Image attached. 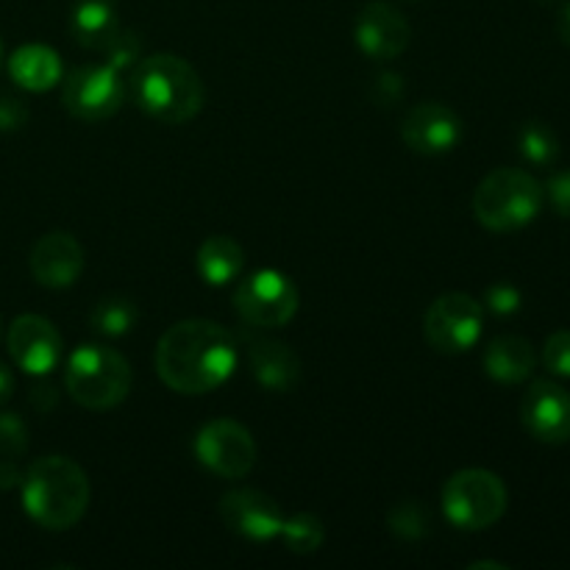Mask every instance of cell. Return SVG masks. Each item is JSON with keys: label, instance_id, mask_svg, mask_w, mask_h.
I'll list each match as a JSON object with an SVG mask.
<instances>
[{"label": "cell", "instance_id": "ba28073f", "mask_svg": "<svg viewBox=\"0 0 570 570\" xmlns=\"http://www.w3.org/2000/svg\"><path fill=\"white\" fill-rule=\"evenodd\" d=\"M484 328V306L465 293H445L429 306L423 332L440 354H465L479 343Z\"/></svg>", "mask_w": 570, "mask_h": 570}, {"label": "cell", "instance_id": "484cf974", "mask_svg": "<svg viewBox=\"0 0 570 570\" xmlns=\"http://www.w3.org/2000/svg\"><path fill=\"white\" fill-rule=\"evenodd\" d=\"M28 449V426L14 412H0V456L20 460Z\"/></svg>", "mask_w": 570, "mask_h": 570}, {"label": "cell", "instance_id": "4dcf8cb0", "mask_svg": "<svg viewBox=\"0 0 570 570\" xmlns=\"http://www.w3.org/2000/svg\"><path fill=\"white\" fill-rule=\"evenodd\" d=\"M28 122V106L14 95L0 92V131H17Z\"/></svg>", "mask_w": 570, "mask_h": 570}, {"label": "cell", "instance_id": "7a4b0ae2", "mask_svg": "<svg viewBox=\"0 0 570 570\" xmlns=\"http://www.w3.org/2000/svg\"><path fill=\"white\" fill-rule=\"evenodd\" d=\"M134 104L154 120L181 126L204 109V81L187 59L173 53H154L139 61L128 81Z\"/></svg>", "mask_w": 570, "mask_h": 570}, {"label": "cell", "instance_id": "d6986e66", "mask_svg": "<svg viewBox=\"0 0 570 570\" xmlns=\"http://www.w3.org/2000/svg\"><path fill=\"white\" fill-rule=\"evenodd\" d=\"M9 76L28 92H48L61 81V59L48 45H22L9 56Z\"/></svg>", "mask_w": 570, "mask_h": 570}, {"label": "cell", "instance_id": "2e32d148", "mask_svg": "<svg viewBox=\"0 0 570 570\" xmlns=\"http://www.w3.org/2000/svg\"><path fill=\"white\" fill-rule=\"evenodd\" d=\"M31 276L42 287L67 289L83 273V248L72 234L50 232L31 248Z\"/></svg>", "mask_w": 570, "mask_h": 570}, {"label": "cell", "instance_id": "277c9868", "mask_svg": "<svg viewBox=\"0 0 570 570\" xmlns=\"http://www.w3.org/2000/svg\"><path fill=\"white\" fill-rule=\"evenodd\" d=\"M543 198V187L532 173L499 167L484 176L473 193V215L488 232H518L540 215Z\"/></svg>", "mask_w": 570, "mask_h": 570}, {"label": "cell", "instance_id": "e575fe53", "mask_svg": "<svg viewBox=\"0 0 570 570\" xmlns=\"http://www.w3.org/2000/svg\"><path fill=\"white\" fill-rule=\"evenodd\" d=\"M557 33H560L562 45H568L570 48V0L562 6L560 14H557Z\"/></svg>", "mask_w": 570, "mask_h": 570}, {"label": "cell", "instance_id": "8fae6325", "mask_svg": "<svg viewBox=\"0 0 570 570\" xmlns=\"http://www.w3.org/2000/svg\"><path fill=\"white\" fill-rule=\"evenodd\" d=\"M217 510H220L223 523L234 534H239L245 540H254V543H267V540L278 538L284 521H287L282 507L271 495L254 488L228 490L220 499Z\"/></svg>", "mask_w": 570, "mask_h": 570}, {"label": "cell", "instance_id": "9a60e30c", "mask_svg": "<svg viewBox=\"0 0 570 570\" xmlns=\"http://www.w3.org/2000/svg\"><path fill=\"white\" fill-rule=\"evenodd\" d=\"M354 37L362 53L376 61H390L399 59L410 48L412 28L395 6L384 3V0H373L356 17Z\"/></svg>", "mask_w": 570, "mask_h": 570}, {"label": "cell", "instance_id": "8d00e7d4", "mask_svg": "<svg viewBox=\"0 0 570 570\" xmlns=\"http://www.w3.org/2000/svg\"><path fill=\"white\" fill-rule=\"evenodd\" d=\"M538 3H557V0H538Z\"/></svg>", "mask_w": 570, "mask_h": 570}, {"label": "cell", "instance_id": "1f68e13d", "mask_svg": "<svg viewBox=\"0 0 570 570\" xmlns=\"http://www.w3.org/2000/svg\"><path fill=\"white\" fill-rule=\"evenodd\" d=\"M404 98V78L395 76V72H382V76L373 81V100L382 106H393Z\"/></svg>", "mask_w": 570, "mask_h": 570}, {"label": "cell", "instance_id": "836d02e7", "mask_svg": "<svg viewBox=\"0 0 570 570\" xmlns=\"http://www.w3.org/2000/svg\"><path fill=\"white\" fill-rule=\"evenodd\" d=\"M11 393H14V376H11L9 367L0 362V406L11 399Z\"/></svg>", "mask_w": 570, "mask_h": 570}, {"label": "cell", "instance_id": "e0dca14e", "mask_svg": "<svg viewBox=\"0 0 570 570\" xmlns=\"http://www.w3.org/2000/svg\"><path fill=\"white\" fill-rule=\"evenodd\" d=\"M248 365L256 382L273 393H289L301 382V360L289 345L262 334H245Z\"/></svg>", "mask_w": 570, "mask_h": 570}, {"label": "cell", "instance_id": "7c38bea8", "mask_svg": "<svg viewBox=\"0 0 570 570\" xmlns=\"http://www.w3.org/2000/svg\"><path fill=\"white\" fill-rule=\"evenodd\" d=\"M6 345L14 365L31 376H48L50 371H56L61 362V348H65L53 323L39 315L17 317L6 334Z\"/></svg>", "mask_w": 570, "mask_h": 570}, {"label": "cell", "instance_id": "603a6c76", "mask_svg": "<svg viewBox=\"0 0 570 570\" xmlns=\"http://www.w3.org/2000/svg\"><path fill=\"white\" fill-rule=\"evenodd\" d=\"M518 148L529 165L549 167L560 156V139L546 122H523L521 131H518Z\"/></svg>", "mask_w": 570, "mask_h": 570}, {"label": "cell", "instance_id": "f546056e", "mask_svg": "<svg viewBox=\"0 0 570 570\" xmlns=\"http://www.w3.org/2000/svg\"><path fill=\"white\" fill-rule=\"evenodd\" d=\"M546 195H549L557 215L570 220V170L554 173V176L549 178V184H546Z\"/></svg>", "mask_w": 570, "mask_h": 570}, {"label": "cell", "instance_id": "83f0119b", "mask_svg": "<svg viewBox=\"0 0 570 570\" xmlns=\"http://www.w3.org/2000/svg\"><path fill=\"white\" fill-rule=\"evenodd\" d=\"M521 306H523L521 289L512 287V284L507 282L490 284L488 293H484V309H490L499 317L515 315V312H521Z\"/></svg>", "mask_w": 570, "mask_h": 570}, {"label": "cell", "instance_id": "9c48e42d", "mask_svg": "<svg viewBox=\"0 0 570 570\" xmlns=\"http://www.w3.org/2000/svg\"><path fill=\"white\" fill-rule=\"evenodd\" d=\"M126 92L120 70L104 61V65H83L72 70L65 81L61 100H65V109L78 120L100 122L120 111Z\"/></svg>", "mask_w": 570, "mask_h": 570}, {"label": "cell", "instance_id": "44dd1931", "mask_svg": "<svg viewBox=\"0 0 570 570\" xmlns=\"http://www.w3.org/2000/svg\"><path fill=\"white\" fill-rule=\"evenodd\" d=\"M245 265L243 245L226 234H215L200 243L198 254H195V267H198L200 278L212 287H223V284L234 282Z\"/></svg>", "mask_w": 570, "mask_h": 570}, {"label": "cell", "instance_id": "5b68a950", "mask_svg": "<svg viewBox=\"0 0 570 570\" xmlns=\"http://www.w3.org/2000/svg\"><path fill=\"white\" fill-rule=\"evenodd\" d=\"M131 365L106 345H81L67 360L65 387L78 406L92 412L115 410L131 393Z\"/></svg>", "mask_w": 570, "mask_h": 570}, {"label": "cell", "instance_id": "6da1fadb", "mask_svg": "<svg viewBox=\"0 0 570 570\" xmlns=\"http://www.w3.org/2000/svg\"><path fill=\"white\" fill-rule=\"evenodd\" d=\"M237 354V337L220 323L181 321L156 345V373L176 393L204 395L228 382Z\"/></svg>", "mask_w": 570, "mask_h": 570}, {"label": "cell", "instance_id": "ac0fdd59", "mask_svg": "<svg viewBox=\"0 0 570 570\" xmlns=\"http://www.w3.org/2000/svg\"><path fill=\"white\" fill-rule=\"evenodd\" d=\"M484 373H488L493 382L501 384H521L538 367V354H534V345L527 337H518V334H501L484 351Z\"/></svg>", "mask_w": 570, "mask_h": 570}, {"label": "cell", "instance_id": "cb8c5ba5", "mask_svg": "<svg viewBox=\"0 0 570 570\" xmlns=\"http://www.w3.org/2000/svg\"><path fill=\"white\" fill-rule=\"evenodd\" d=\"M278 538L287 543V549L293 554H312L323 546L326 540V529H323V521L312 512H298V515L287 518L282 527V534Z\"/></svg>", "mask_w": 570, "mask_h": 570}, {"label": "cell", "instance_id": "8992f818", "mask_svg": "<svg viewBox=\"0 0 570 570\" xmlns=\"http://www.w3.org/2000/svg\"><path fill=\"white\" fill-rule=\"evenodd\" d=\"M507 501L510 495L501 476L484 468L454 473L443 488L445 518L465 532H482L499 523L507 512Z\"/></svg>", "mask_w": 570, "mask_h": 570}, {"label": "cell", "instance_id": "4316f807", "mask_svg": "<svg viewBox=\"0 0 570 570\" xmlns=\"http://www.w3.org/2000/svg\"><path fill=\"white\" fill-rule=\"evenodd\" d=\"M543 365L554 376L570 379V328L551 334L543 345Z\"/></svg>", "mask_w": 570, "mask_h": 570}, {"label": "cell", "instance_id": "52a82bcc", "mask_svg": "<svg viewBox=\"0 0 570 570\" xmlns=\"http://www.w3.org/2000/svg\"><path fill=\"white\" fill-rule=\"evenodd\" d=\"M301 304L298 287L282 271H259L239 282L234 293V309L248 326L278 328L287 326Z\"/></svg>", "mask_w": 570, "mask_h": 570}, {"label": "cell", "instance_id": "d6a6232c", "mask_svg": "<svg viewBox=\"0 0 570 570\" xmlns=\"http://www.w3.org/2000/svg\"><path fill=\"white\" fill-rule=\"evenodd\" d=\"M22 484V471L14 460H3L0 456V490H11Z\"/></svg>", "mask_w": 570, "mask_h": 570}, {"label": "cell", "instance_id": "3957f363", "mask_svg": "<svg viewBox=\"0 0 570 570\" xmlns=\"http://www.w3.org/2000/svg\"><path fill=\"white\" fill-rule=\"evenodd\" d=\"M22 507L42 529H72L89 507V479L70 456H42L22 473Z\"/></svg>", "mask_w": 570, "mask_h": 570}, {"label": "cell", "instance_id": "30bf717a", "mask_svg": "<svg viewBox=\"0 0 570 570\" xmlns=\"http://www.w3.org/2000/svg\"><path fill=\"white\" fill-rule=\"evenodd\" d=\"M195 456L215 476L245 479L256 465V443L243 423L220 417L198 432Z\"/></svg>", "mask_w": 570, "mask_h": 570}, {"label": "cell", "instance_id": "5bb4252c", "mask_svg": "<svg viewBox=\"0 0 570 570\" xmlns=\"http://www.w3.org/2000/svg\"><path fill=\"white\" fill-rule=\"evenodd\" d=\"M401 137L415 154L440 156L449 154L462 139V120L451 106L426 100L406 111L401 122Z\"/></svg>", "mask_w": 570, "mask_h": 570}, {"label": "cell", "instance_id": "d4e9b609", "mask_svg": "<svg viewBox=\"0 0 570 570\" xmlns=\"http://www.w3.org/2000/svg\"><path fill=\"white\" fill-rule=\"evenodd\" d=\"M387 523H390V532L399 534L401 540L426 538L429 527H432L426 507H423L421 501H404V504L393 507V510H390Z\"/></svg>", "mask_w": 570, "mask_h": 570}, {"label": "cell", "instance_id": "ffe728a7", "mask_svg": "<svg viewBox=\"0 0 570 570\" xmlns=\"http://www.w3.org/2000/svg\"><path fill=\"white\" fill-rule=\"evenodd\" d=\"M70 28L81 48L104 50L120 31V20L111 0H78Z\"/></svg>", "mask_w": 570, "mask_h": 570}, {"label": "cell", "instance_id": "4fadbf2b", "mask_svg": "<svg viewBox=\"0 0 570 570\" xmlns=\"http://www.w3.org/2000/svg\"><path fill=\"white\" fill-rule=\"evenodd\" d=\"M521 421L540 443H570V393L562 384L538 379L521 401Z\"/></svg>", "mask_w": 570, "mask_h": 570}, {"label": "cell", "instance_id": "f1b7e54d", "mask_svg": "<svg viewBox=\"0 0 570 570\" xmlns=\"http://www.w3.org/2000/svg\"><path fill=\"white\" fill-rule=\"evenodd\" d=\"M104 53L109 56V65L117 67V70H126L128 65H134V59L139 56V39L134 37L131 31H117V37L111 39L109 45L104 48Z\"/></svg>", "mask_w": 570, "mask_h": 570}, {"label": "cell", "instance_id": "d590c367", "mask_svg": "<svg viewBox=\"0 0 570 570\" xmlns=\"http://www.w3.org/2000/svg\"><path fill=\"white\" fill-rule=\"evenodd\" d=\"M479 568H495V570H507L504 562H473L471 570H479Z\"/></svg>", "mask_w": 570, "mask_h": 570}, {"label": "cell", "instance_id": "74e56055", "mask_svg": "<svg viewBox=\"0 0 570 570\" xmlns=\"http://www.w3.org/2000/svg\"><path fill=\"white\" fill-rule=\"evenodd\" d=\"M406 3H417V0H406Z\"/></svg>", "mask_w": 570, "mask_h": 570}, {"label": "cell", "instance_id": "7402d4cb", "mask_svg": "<svg viewBox=\"0 0 570 570\" xmlns=\"http://www.w3.org/2000/svg\"><path fill=\"white\" fill-rule=\"evenodd\" d=\"M137 306L128 298H104L95 304L92 315H89V326L92 332L104 334V337H126L134 326H137Z\"/></svg>", "mask_w": 570, "mask_h": 570}]
</instances>
